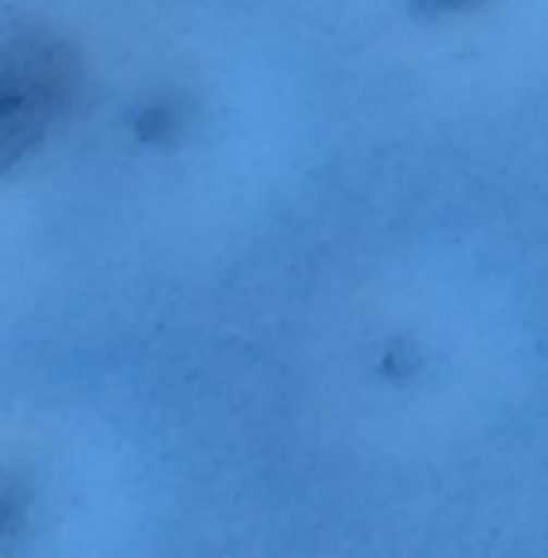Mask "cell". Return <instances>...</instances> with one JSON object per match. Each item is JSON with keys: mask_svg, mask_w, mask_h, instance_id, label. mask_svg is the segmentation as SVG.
Instances as JSON below:
<instances>
[{"mask_svg": "<svg viewBox=\"0 0 548 558\" xmlns=\"http://www.w3.org/2000/svg\"><path fill=\"white\" fill-rule=\"evenodd\" d=\"M78 59L49 29L0 35V175L20 166L69 112Z\"/></svg>", "mask_w": 548, "mask_h": 558, "instance_id": "1", "label": "cell"}, {"mask_svg": "<svg viewBox=\"0 0 548 558\" xmlns=\"http://www.w3.org/2000/svg\"><path fill=\"white\" fill-rule=\"evenodd\" d=\"M433 5H466V0H433Z\"/></svg>", "mask_w": 548, "mask_h": 558, "instance_id": "2", "label": "cell"}]
</instances>
